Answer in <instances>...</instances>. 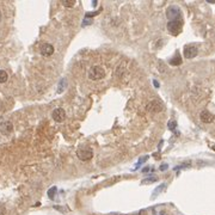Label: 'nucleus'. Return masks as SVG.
<instances>
[{
  "mask_svg": "<svg viewBox=\"0 0 215 215\" xmlns=\"http://www.w3.org/2000/svg\"><path fill=\"white\" fill-rule=\"evenodd\" d=\"M105 77V71L100 66H92L89 69V78L91 80H100Z\"/></svg>",
  "mask_w": 215,
  "mask_h": 215,
  "instance_id": "obj_1",
  "label": "nucleus"
},
{
  "mask_svg": "<svg viewBox=\"0 0 215 215\" xmlns=\"http://www.w3.org/2000/svg\"><path fill=\"white\" fill-rule=\"evenodd\" d=\"M77 155L80 160L83 161H87L90 159H92L93 157V151L90 148V147H86V146H83L80 147L78 151H77Z\"/></svg>",
  "mask_w": 215,
  "mask_h": 215,
  "instance_id": "obj_2",
  "label": "nucleus"
},
{
  "mask_svg": "<svg viewBox=\"0 0 215 215\" xmlns=\"http://www.w3.org/2000/svg\"><path fill=\"white\" fill-rule=\"evenodd\" d=\"M166 17L169 18L170 22H173V21H178L181 19V11L177 6H170L166 11Z\"/></svg>",
  "mask_w": 215,
  "mask_h": 215,
  "instance_id": "obj_3",
  "label": "nucleus"
},
{
  "mask_svg": "<svg viewBox=\"0 0 215 215\" xmlns=\"http://www.w3.org/2000/svg\"><path fill=\"white\" fill-rule=\"evenodd\" d=\"M167 30L172 35H178L181 32V30H182V19L169 22L167 23Z\"/></svg>",
  "mask_w": 215,
  "mask_h": 215,
  "instance_id": "obj_4",
  "label": "nucleus"
},
{
  "mask_svg": "<svg viewBox=\"0 0 215 215\" xmlns=\"http://www.w3.org/2000/svg\"><path fill=\"white\" fill-rule=\"evenodd\" d=\"M163 109H164V104H163L161 100H159V99L151 100V102L148 103V105H147V110L151 111V112H153V114L160 112Z\"/></svg>",
  "mask_w": 215,
  "mask_h": 215,
  "instance_id": "obj_5",
  "label": "nucleus"
},
{
  "mask_svg": "<svg viewBox=\"0 0 215 215\" xmlns=\"http://www.w3.org/2000/svg\"><path fill=\"white\" fill-rule=\"evenodd\" d=\"M183 54H184L185 59H194L198 54V49L195 46H185Z\"/></svg>",
  "mask_w": 215,
  "mask_h": 215,
  "instance_id": "obj_6",
  "label": "nucleus"
},
{
  "mask_svg": "<svg viewBox=\"0 0 215 215\" xmlns=\"http://www.w3.org/2000/svg\"><path fill=\"white\" fill-rule=\"evenodd\" d=\"M52 117H53V120H54L55 122L61 123L63 122L65 119H66V112H65V110H63L62 108H58V109H55V110L53 111Z\"/></svg>",
  "mask_w": 215,
  "mask_h": 215,
  "instance_id": "obj_7",
  "label": "nucleus"
},
{
  "mask_svg": "<svg viewBox=\"0 0 215 215\" xmlns=\"http://www.w3.org/2000/svg\"><path fill=\"white\" fill-rule=\"evenodd\" d=\"M40 52L43 56H50L53 53H54V47L49 43H43L40 48Z\"/></svg>",
  "mask_w": 215,
  "mask_h": 215,
  "instance_id": "obj_8",
  "label": "nucleus"
},
{
  "mask_svg": "<svg viewBox=\"0 0 215 215\" xmlns=\"http://www.w3.org/2000/svg\"><path fill=\"white\" fill-rule=\"evenodd\" d=\"M12 130H13V124L11 122H8V121L0 122V133H1V134L7 135V134H10Z\"/></svg>",
  "mask_w": 215,
  "mask_h": 215,
  "instance_id": "obj_9",
  "label": "nucleus"
},
{
  "mask_svg": "<svg viewBox=\"0 0 215 215\" xmlns=\"http://www.w3.org/2000/svg\"><path fill=\"white\" fill-rule=\"evenodd\" d=\"M200 119L203 123H210L214 121V116L208 111V110H203L200 114Z\"/></svg>",
  "mask_w": 215,
  "mask_h": 215,
  "instance_id": "obj_10",
  "label": "nucleus"
},
{
  "mask_svg": "<svg viewBox=\"0 0 215 215\" xmlns=\"http://www.w3.org/2000/svg\"><path fill=\"white\" fill-rule=\"evenodd\" d=\"M7 79H8V74H7L5 71L0 69V83H1V84H2V83H6Z\"/></svg>",
  "mask_w": 215,
  "mask_h": 215,
  "instance_id": "obj_11",
  "label": "nucleus"
},
{
  "mask_svg": "<svg viewBox=\"0 0 215 215\" xmlns=\"http://www.w3.org/2000/svg\"><path fill=\"white\" fill-rule=\"evenodd\" d=\"M56 186H53V188H50L49 190H48V196H49V198L50 200H54V197H55V194H56Z\"/></svg>",
  "mask_w": 215,
  "mask_h": 215,
  "instance_id": "obj_12",
  "label": "nucleus"
},
{
  "mask_svg": "<svg viewBox=\"0 0 215 215\" xmlns=\"http://www.w3.org/2000/svg\"><path fill=\"white\" fill-rule=\"evenodd\" d=\"M66 86H67V80H66V79L63 78L61 81H60V84H59V90H58V92L61 93L62 91H63V90L66 89Z\"/></svg>",
  "mask_w": 215,
  "mask_h": 215,
  "instance_id": "obj_13",
  "label": "nucleus"
},
{
  "mask_svg": "<svg viewBox=\"0 0 215 215\" xmlns=\"http://www.w3.org/2000/svg\"><path fill=\"white\" fill-rule=\"evenodd\" d=\"M62 5L65 7H73L75 5V0H63L62 1Z\"/></svg>",
  "mask_w": 215,
  "mask_h": 215,
  "instance_id": "obj_14",
  "label": "nucleus"
},
{
  "mask_svg": "<svg viewBox=\"0 0 215 215\" xmlns=\"http://www.w3.org/2000/svg\"><path fill=\"white\" fill-rule=\"evenodd\" d=\"M158 181V178L157 177H150V178H145L144 181H142V183L144 184H150V183H154V182H157Z\"/></svg>",
  "mask_w": 215,
  "mask_h": 215,
  "instance_id": "obj_15",
  "label": "nucleus"
},
{
  "mask_svg": "<svg viewBox=\"0 0 215 215\" xmlns=\"http://www.w3.org/2000/svg\"><path fill=\"white\" fill-rule=\"evenodd\" d=\"M173 59H175V60H171V61H170L171 65H181V63H182V59H181L178 55H177L176 58H173Z\"/></svg>",
  "mask_w": 215,
  "mask_h": 215,
  "instance_id": "obj_16",
  "label": "nucleus"
},
{
  "mask_svg": "<svg viewBox=\"0 0 215 215\" xmlns=\"http://www.w3.org/2000/svg\"><path fill=\"white\" fill-rule=\"evenodd\" d=\"M167 125H169V129H170V130H175L176 127H177V123H176V121H170V122L167 123Z\"/></svg>",
  "mask_w": 215,
  "mask_h": 215,
  "instance_id": "obj_17",
  "label": "nucleus"
},
{
  "mask_svg": "<svg viewBox=\"0 0 215 215\" xmlns=\"http://www.w3.org/2000/svg\"><path fill=\"white\" fill-rule=\"evenodd\" d=\"M158 66H159V72H165V67H164V62L161 60H158Z\"/></svg>",
  "mask_w": 215,
  "mask_h": 215,
  "instance_id": "obj_18",
  "label": "nucleus"
},
{
  "mask_svg": "<svg viewBox=\"0 0 215 215\" xmlns=\"http://www.w3.org/2000/svg\"><path fill=\"white\" fill-rule=\"evenodd\" d=\"M6 214V208H5V206H2L1 203H0V215H5Z\"/></svg>",
  "mask_w": 215,
  "mask_h": 215,
  "instance_id": "obj_19",
  "label": "nucleus"
},
{
  "mask_svg": "<svg viewBox=\"0 0 215 215\" xmlns=\"http://www.w3.org/2000/svg\"><path fill=\"white\" fill-rule=\"evenodd\" d=\"M163 188H164V185H160L157 190H154V195H158V194H159V191H161V189H163Z\"/></svg>",
  "mask_w": 215,
  "mask_h": 215,
  "instance_id": "obj_20",
  "label": "nucleus"
},
{
  "mask_svg": "<svg viewBox=\"0 0 215 215\" xmlns=\"http://www.w3.org/2000/svg\"><path fill=\"white\" fill-rule=\"evenodd\" d=\"M167 169V165H161L160 166V170H166Z\"/></svg>",
  "mask_w": 215,
  "mask_h": 215,
  "instance_id": "obj_21",
  "label": "nucleus"
},
{
  "mask_svg": "<svg viewBox=\"0 0 215 215\" xmlns=\"http://www.w3.org/2000/svg\"><path fill=\"white\" fill-rule=\"evenodd\" d=\"M153 84H154V85H155V86H157V87H159V83H158V81H155V80H154V81H153Z\"/></svg>",
  "mask_w": 215,
  "mask_h": 215,
  "instance_id": "obj_22",
  "label": "nucleus"
},
{
  "mask_svg": "<svg viewBox=\"0 0 215 215\" xmlns=\"http://www.w3.org/2000/svg\"><path fill=\"white\" fill-rule=\"evenodd\" d=\"M142 171H144V172H147V171H150V169H148V167H146V169H144Z\"/></svg>",
  "mask_w": 215,
  "mask_h": 215,
  "instance_id": "obj_23",
  "label": "nucleus"
}]
</instances>
